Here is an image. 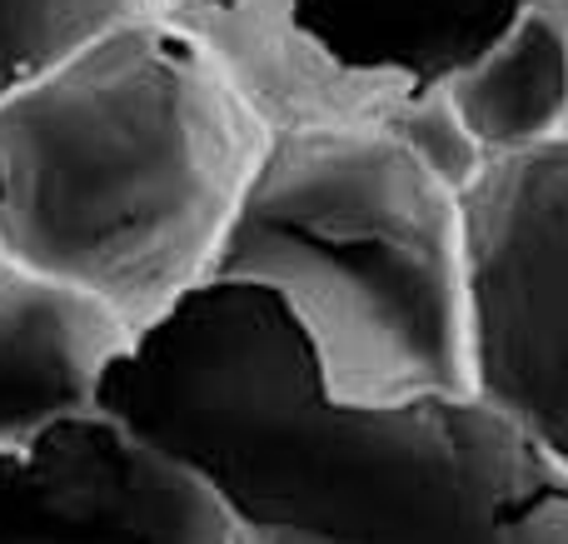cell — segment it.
I'll return each mask as SVG.
<instances>
[{
  "instance_id": "obj_1",
  "label": "cell",
  "mask_w": 568,
  "mask_h": 544,
  "mask_svg": "<svg viewBox=\"0 0 568 544\" xmlns=\"http://www.w3.org/2000/svg\"><path fill=\"white\" fill-rule=\"evenodd\" d=\"M270 140L200 30L130 26L0 105V255L145 335L215 280Z\"/></svg>"
},
{
  "instance_id": "obj_2",
  "label": "cell",
  "mask_w": 568,
  "mask_h": 544,
  "mask_svg": "<svg viewBox=\"0 0 568 544\" xmlns=\"http://www.w3.org/2000/svg\"><path fill=\"white\" fill-rule=\"evenodd\" d=\"M210 285L280 300L339 405L474 395L464 190L389 130H280Z\"/></svg>"
},
{
  "instance_id": "obj_3",
  "label": "cell",
  "mask_w": 568,
  "mask_h": 544,
  "mask_svg": "<svg viewBox=\"0 0 568 544\" xmlns=\"http://www.w3.org/2000/svg\"><path fill=\"white\" fill-rule=\"evenodd\" d=\"M474 395L568 470V135L464 185Z\"/></svg>"
},
{
  "instance_id": "obj_4",
  "label": "cell",
  "mask_w": 568,
  "mask_h": 544,
  "mask_svg": "<svg viewBox=\"0 0 568 544\" xmlns=\"http://www.w3.org/2000/svg\"><path fill=\"white\" fill-rule=\"evenodd\" d=\"M0 544H230L215 500L120 420L0 455Z\"/></svg>"
},
{
  "instance_id": "obj_5",
  "label": "cell",
  "mask_w": 568,
  "mask_h": 544,
  "mask_svg": "<svg viewBox=\"0 0 568 544\" xmlns=\"http://www.w3.org/2000/svg\"><path fill=\"white\" fill-rule=\"evenodd\" d=\"M135 330L90 290L0 255V455L100 415Z\"/></svg>"
},
{
  "instance_id": "obj_6",
  "label": "cell",
  "mask_w": 568,
  "mask_h": 544,
  "mask_svg": "<svg viewBox=\"0 0 568 544\" xmlns=\"http://www.w3.org/2000/svg\"><path fill=\"white\" fill-rule=\"evenodd\" d=\"M539 0H290V20L334 70L399 100L439 105Z\"/></svg>"
},
{
  "instance_id": "obj_7",
  "label": "cell",
  "mask_w": 568,
  "mask_h": 544,
  "mask_svg": "<svg viewBox=\"0 0 568 544\" xmlns=\"http://www.w3.org/2000/svg\"><path fill=\"white\" fill-rule=\"evenodd\" d=\"M449 115L484 160H514L568 135V30L534 6L479 66L449 85Z\"/></svg>"
},
{
  "instance_id": "obj_8",
  "label": "cell",
  "mask_w": 568,
  "mask_h": 544,
  "mask_svg": "<svg viewBox=\"0 0 568 544\" xmlns=\"http://www.w3.org/2000/svg\"><path fill=\"white\" fill-rule=\"evenodd\" d=\"M170 16L175 0H0V105L100 40Z\"/></svg>"
},
{
  "instance_id": "obj_9",
  "label": "cell",
  "mask_w": 568,
  "mask_h": 544,
  "mask_svg": "<svg viewBox=\"0 0 568 544\" xmlns=\"http://www.w3.org/2000/svg\"><path fill=\"white\" fill-rule=\"evenodd\" d=\"M409 544H568V470L539 455L514 480L439 515Z\"/></svg>"
},
{
  "instance_id": "obj_10",
  "label": "cell",
  "mask_w": 568,
  "mask_h": 544,
  "mask_svg": "<svg viewBox=\"0 0 568 544\" xmlns=\"http://www.w3.org/2000/svg\"><path fill=\"white\" fill-rule=\"evenodd\" d=\"M539 6H544V10H549V16H554V20H559V26H564V30H568V0H539Z\"/></svg>"
}]
</instances>
